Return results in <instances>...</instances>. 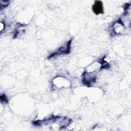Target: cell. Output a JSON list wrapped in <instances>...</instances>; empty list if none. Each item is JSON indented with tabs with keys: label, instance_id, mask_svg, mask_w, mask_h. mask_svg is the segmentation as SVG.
<instances>
[{
	"label": "cell",
	"instance_id": "1",
	"mask_svg": "<svg viewBox=\"0 0 131 131\" xmlns=\"http://www.w3.org/2000/svg\"><path fill=\"white\" fill-rule=\"evenodd\" d=\"M71 41L72 40L71 39L70 40H69L67 42L66 46H63L61 47L60 48L58 49V50L54 53H52L49 57L48 58H52L54 56H58L59 54H69L70 52V46H71Z\"/></svg>",
	"mask_w": 131,
	"mask_h": 131
},
{
	"label": "cell",
	"instance_id": "2",
	"mask_svg": "<svg viewBox=\"0 0 131 131\" xmlns=\"http://www.w3.org/2000/svg\"><path fill=\"white\" fill-rule=\"evenodd\" d=\"M94 74H91L90 73L83 74L82 82L87 85H90L91 83L94 82L96 79V76Z\"/></svg>",
	"mask_w": 131,
	"mask_h": 131
},
{
	"label": "cell",
	"instance_id": "3",
	"mask_svg": "<svg viewBox=\"0 0 131 131\" xmlns=\"http://www.w3.org/2000/svg\"><path fill=\"white\" fill-rule=\"evenodd\" d=\"M92 10L94 13L98 15L103 13V3L100 1H96L92 6Z\"/></svg>",
	"mask_w": 131,
	"mask_h": 131
},
{
	"label": "cell",
	"instance_id": "4",
	"mask_svg": "<svg viewBox=\"0 0 131 131\" xmlns=\"http://www.w3.org/2000/svg\"><path fill=\"white\" fill-rule=\"evenodd\" d=\"M1 101L2 103H3V102L7 103L8 102L7 97V96H6V95L5 94H1Z\"/></svg>",
	"mask_w": 131,
	"mask_h": 131
}]
</instances>
